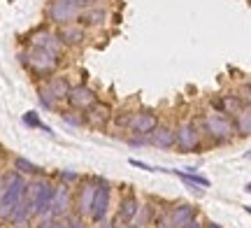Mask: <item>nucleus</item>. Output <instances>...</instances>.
<instances>
[{
	"instance_id": "21",
	"label": "nucleus",
	"mask_w": 251,
	"mask_h": 228,
	"mask_svg": "<svg viewBox=\"0 0 251 228\" xmlns=\"http://www.w3.org/2000/svg\"><path fill=\"white\" fill-rule=\"evenodd\" d=\"M14 170H17L19 175H42V168L35 163H30L24 156H17V158H14Z\"/></svg>"
},
{
	"instance_id": "17",
	"label": "nucleus",
	"mask_w": 251,
	"mask_h": 228,
	"mask_svg": "<svg viewBox=\"0 0 251 228\" xmlns=\"http://www.w3.org/2000/svg\"><path fill=\"white\" fill-rule=\"evenodd\" d=\"M140 214V201L135 196H124L121 203H119V212H117V219H114V226L119 228L121 221L126 224H133V219Z\"/></svg>"
},
{
	"instance_id": "33",
	"label": "nucleus",
	"mask_w": 251,
	"mask_h": 228,
	"mask_svg": "<svg viewBox=\"0 0 251 228\" xmlns=\"http://www.w3.org/2000/svg\"><path fill=\"white\" fill-rule=\"evenodd\" d=\"M158 228H172V226H170V221L165 219V221H161V224H158Z\"/></svg>"
},
{
	"instance_id": "15",
	"label": "nucleus",
	"mask_w": 251,
	"mask_h": 228,
	"mask_svg": "<svg viewBox=\"0 0 251 228\" xmlns=\"http://www.w3.org/2000/svg\"><path fill=\"white\" fill-rule=\"evenodd\" d=\"M198 210L188 203H181V205H175L168 214V221H170L172 228H186L191 221H196Z\"/></svg>"
},
{
	"instance_id": "30",
	"label": "nucleus",
	"mask_w": 251,
	"mask_h": 228,
	"mask_svg": "<svg viewBox=\"0 0 251 228\" xmlns=\"http://www.w3.org/2000/svg\"><path fill=\"white\" fill-rule=\"evenodd\" d=\"M84 7H93V5H98V2H102V0H79Z\"/></svg>"
},
{
	"instance_id": "2",
	"label": "nucleus",
	"mask_w": 251,
	"mask_h": 228,
	"mask_svg": "<svg viewBox=\"0 0 251 228\" xmlns=\"http://www.w3.org/2000/svg\"><path fill=\"white\" fill-rule=\"evenodd\" d=\"M198 124H200V130H202V137H209L216 145H226V142H230L237 135L233 117H228V114L209 112V114H202L198 119Z\"/></svg>"
},
{
	"instance_id": "9",
	"label": "nucleus",
	"mask_w": 251,
	"mask_h": 228,
	"mask_svg": "<svg viewBox=\"0 0 251 228\" xmlns=\"http://www.w3.org/2000/svg\"><path fill=\"white\" fill-rule=\"evenodd\" d=\"M65 102H68L75 112H89L91 107L98 102V93L93 91L91 86H86V84H77V86L70 89Z\"/></svg>"
},
{
	"instance_id": "34",
	"label": "nucleus",
	"mask_w": 251,
	"mask_h": 228,
	"mask_svg": "<svg viewBox=\"0 0 251 228\" xmlns=\"http://www.w3.org/2000/svg\"><path fill=\"white\" fill-rule=\"evenodd\" d=\"M100 228H117V226H114V221H109V224H100Z\"/></svg>"
},
{
	"instance_id": "4",
	"label": "nucleus",
	"mask_w": 251,
	"mask_h": 228,
	"mask_svg": "<svg viewBox=\"0 0 251 228\" xmlns=\"http://www.w3.org/2000/svg\"><path fill=\"white\" fill-rule=\"evenodd\" d=\"M19 58H21V63L26 65L35 77H42V79L54 77L56 70H58V65H61V58H58V56L49 54L45 49H37V47H28V51L19 54Z\"/></svg>"
},
{
	"instance_id": "11",
	"label": "nucleus",
	"mask_w": 251,
	"mask_h": 228,
	"mask_svg": "<svg viewBox=\"0 0 251 228\" xmlns=\"http://www.w3.org/2000/svg\"><path fill=\"white\" fill-rule=\"evenodd\" d=\"M72 210H75V196H72L70 186H65V184H58V186H56L54 203H51V217L65 219V217H68Z\"/></svg>"
},
{
	"instance_id": "25",
	"label": "nucleus",
	"mask_w": 251,
	"mask_h": 228,
	"mask_svg": "<svg viewBox=\"0 0 251 228\" xmlns=\"http://www.w3.org/2000/svg\"><path fill=\"white\" fill-rule=\"evenodd\" d=\"M237 98L242 101L244 107H251V82H244L240 89H237Z\"/></svg>"
},
{
	"instance_id": "5",
	"label": "nucleus",
	"mask_w": 251,
	"mask_h": 228,
	"mask_svg": "<svg viewBox=\"0 0 251 228\" xmlns=\"http://www.w3.org/2000/svg\"><path fill=\"white\" fill-rule=\"evenodd\" d=\"M175 137H177V149L184 152V154H191V152H198L202 147V130H200V124L198 119H184L175 126Z\"/></svg>"
},
{
	"instance_id": "29",
	"label": "nucleus",
	"mask_w": 251,
	"mask_h": 228,
	"mask_svg": "<svg viewBox=\"0 0 251 228\" xmlns=\"http://www.w3.org/2000/svg\"><path fill=\"white\" fill-rule=\"evenodd\" d=\"M68 228H86V224L81 217H72V219H68Z\"/></svg>"
},
{
	"instance_id": "23",
	"label": "nucleus",
	"mask_w": 251,
	"mask_h": 228,
	"mask_svg": "<svg viewBox=\"0 0 251 228\" xmlns=\"http://www.w3.org/2000/svg\"><path fill=\"white\" fill-rule=\"evenodd\" d=\"M35 228H68V217H65V219H58V217H47V219H42Z\"/></svg>"
},
{
	"instance_id": "36",
	"label": "nucleus",
	"mask_w": 251,
	"mask_h": 228,
	"mask_svg": "<svg viewBox=\"0 0 251 228\" xmlns=\"http://www.w3.org/2000/svg\"><path fill=\"white\" fill-rule=\"evenodd\" d=\"M2 189H5V184H2V179H0V198H2Z\"/></svg>"
},
{
	"instance_id": "38",
	"label": "nucleus",
	"mask_w": 251,
	"mask_h": 228,
	"mask_svg": "<svg viewBox=\"0 0 251 228\" xmlns=\"http://www.w3.org/2000/svg\"><path fill=\"white\" fill-rule=\"evenodd\" d=\"M128 228H140V226L137 224H128Z\"/></svg>"
},
{
	"instance_id": "13",
	"label": "nucleus",
	"mask_w": 251,
	"mask_h": 228,
	"mask_svg": "<svg viewBox=\"0 0 251 228\" xmlns=\"http://www.w3.org/2000/svg\"><path fill=\"white\" fill-rule=\"evenodd\" d=\"M56 33L61 37V42L65 47H79L86 42V28L79 21H70V24H63L56 28Z\"/></svg>"
},
{
	"instance_id": "24",
	"label": "nucleus",
	"mask_w": 251,
	"mask_h": 228,
	"mask_svg": "<svg viewBox=\"0 0 251 228\" xmlns=\"http://www.w3.org/2000/svg\"><path fill=\"white\" fill-rule=\"evenodd\" d=\"M24 124H26L28 128H40V130L45 128V124H42V119H40L37 112H26V114H24Z\"/></svg>"
},
{
	"instance_id": "7",
	"label": "nucleus",
	"mask_w": 251,
	"mask_h": 228,
	"mask_svg": "<svg viewBox=\"0 0 251 228\" xmlns=\"http://www.w3.org/2000/svg\"><path fill=\"white\" fill-rule=\"evenodd\" d=\"M98 179L100 177H93V179H81L77 191H75V214L86 219L91 217V210H93V198H96V189H98Z\"/></svg>"
},
{
	"instance_id": "12",
	"label": "nucleus",
	"mask_w": 251,
	"mask_h": 228,
	"mask_svg": "<svg viewBox=\"0 0 251 228\" xmlns=\"http://www.w3.org/2000/svg\"><path fill=\"white\" fill-rule=\"evenodd\" d=\"M109 198H112L109 184H105L102 179H98V189H96V198H93V210H91V219L96 221V224H100V221L107 217Z\"/></svg>"
},
{
	"instance_id": "28",
	"label": "nucleus",
	"mask_w": 251,
	"mask_h": 228,
	"mask_svg": "<svg viewBox=\"0 0 251 228\" xmlns=\"http://www.w3.org/2000/svg\"><path fill=\"white\" fill-rule=\"evenodd\" d=\"M58 177H61V182L65 184V186H68V184H79L81 182L79 175H77V173H68V170H65V173H61Z\"/></svg>"
},
{
	"instance_id": "6",
	"label": "nucleus",
	"mask_w": 251,
	"mask_h": 228,
	"mask_svg": "<svg viewBox=\"0 0 251 228\" xmlns=\"http://www.w3.org/2000/svg\"><path fill=\"white\" fill-rule=\"evenodd\" d=\"M84 9L86 7L79 0H51L49 7H47V17L51 24L63 26V24H70V21H79Z\"/></svg>"
},
{
	"instance_id": "27",
	"label": "nucleus",
	"mask_w": 251,
	"mask_h": 228,
	"mask_svg": "<svg viewBox=\"0 0 251 228\" xmlns=\"http://www.w3.org/2000/svg\"><path fill=\"white\" fill-rule=\"evenodd\" d=\"M130 119H133V112H119V114H114V124L119 128H128L130 126Z\"/></svg>"
},
{
	"instance_id": "1",
	"label": "nucleus",
	"mask_w": 251,
	"mask_h": 228,
	"mask_svg": "<svg viewBox=\"0 0 251 228\" xmlns=\"http://www.w3.org/2000/svg\"><path fill=\"white\" fill-rule=\"evenodd\" d=\"M56 186L58 184L49 182V179H35V182H28L26 186V201L30 205V210L35 217L47 219L51 217V203L56 196Z\"/></svg>"
},
{
	"instance_id": "3",
	"label": "nucleus",
	"mask_w": 251,
	"mask_h": 228,
	"mask_svg": "<svg viewBox=\"0 0 251 228\" xmlns=\"http://www.w3.org/2000/svg\"><path fill=\"white\" fill-rule=\"evenodd\" d=\"M28 182L24 179V175H19L17 170L5 177V189H2V198H0V221H9V217L14 214L24 196H26Z\"/></svg>"
},
{
	"instance_id": "18",
	"label": "nucleus",
	"mask_w": 251,
	"mask_h": 228,
	"mask_svg": "<svg viewBox=\"0 0 251 228\" xmlns=\"http://www.w3.org/2000/svg\"><path fill=\"white\" fill-rule=\"evenodd\" d=\"M51 98H54L56 102H63V101H68V93H70V82L65 79V77H58V75H54V77H49L45 82V86H42Z\"/></svg>"
},
{
	"instance_id": "37",
	"label": "nucleus",
	"mask_w": 251,
	"mask_h": 228,
	"mask_svg": "<svg viewBox=\"0 0 251 228\" xmlns=\"http://www.w3.org/2000/svg\"><path fill=\"white\" fill-rule=\"evenodd\" d=\"M244 210H247V212H249V214H251V205H244Z\"/></svg>"
},
{
	"instance_id": "32",
	"label": "nucleus",
	"mask_w": 251,
	"mask_h": 228,
	"mask_svg": "<svg viewBox=\"0 0 251 228\" xmlns=\"http://www.w3.org/2000/svg\"><path fill=\"white\" fill-rule=\"evenodd\" d=\"M186 228H202V226H200V221H198V219H196V221H191V224H188V226H186Z\"/></svg>"
},
{
	"instance_id": "22",
	"label": "nucleus",
	"mask_w": 251,
	"mask_h": 228,
	"mask_svg": "<svg viewBox=\"0 0 251 228\" xmlns=\"http://www.w3.org/2000/svg\"><path fill=\"white\" fill-rule=\"evenodd\" d=\"M63 121L68 124V126H75V128H81L86 126V119H84V114H79V112H63Z\"/></svg>"
},
{
	"instance_id": "39",
	"label": "nucleus",
	"mask_w": 251,
	"mask_h": 228,
	"mask_svg": "<svg viewBox=\"0 0 251 228\" xmlns=\"http://www.w3.org/2000/svg\"><path fill=\"white\" fill-rule=\"evenodd\" d=\"M244 156H247V158H251V152H249V154H244Z\"/></svg>"
},
{
	"instance_id": "20",
	"label": "nucleus",
	"mask_w": 251,
	"mask_h": 228,
	"mask_svg": "<svg viewBox=\"0 0 251 228\" xmlns=\"http://www.w3.org/2000/svg\"><path fill=\"white\" fill-rule=\"evenodd\" d=\"M84 26H102L105 21H107V12L102 7H86L84 9V14H81V19H79Z\"/></svg>"
},
{
	"instance_id": "19",
	"label": "nucleus",
	"mask_w": 251,
	"mask_h": 228,
	"mask_svg": "<svg viewBox=\"0 0 251 228\" xmlns=\"http://www.w3.org/2000/svg\"><path fill=\"white\" fill-rule=\"evenodd\" d=\"M233 124H235V133L240 137H249L251 135V107H242L233 117Z\"/></svg>"
},
{
	"instance_id": "10",
	"label": "nucleus",
	"mask_w": 251,
	"mask_h": 228,
	"mask_svg": "<svg viewBox=\"0 0 251 228\" xmlns=\"http://www.w3.org/2000/svg\"><path fill=\"white\" fill-rule=\"evenodd\" d=\"M158 124H161V119H158V114H156V112L140 110V112H133V119H130V126H128V130H130L133 135L147 137V135H151L153 130L158 128Z\"/></svg>"
},
{
	"instance_id": "8",
	"label": "nucleus",
	"mask_w": 251,
	"mask_h": 228,
	"mask_svg": "<svg viewBox=\"0 0 251 228\" xmlns=\"http://www.w3.org/2000/svg\"><path fill=\"white\" fill-rule=\"evenodd\" d=\"M30 47H37V49H45L49 54H54L61 58L63 51H65V45L61 42V37L56 30H49V28H37L30 33Z\"/></svg>"
},
{
	"instance_id": "26",
	"label": "nucleus",
	"mask_w": 251,
	"mask_h": 228,
	"mask_svg": "<svg viewBox=\"0 0 251 228\" xmlns=\"http://www.w3.org/2000/svg\"><path fill=\"white\" fill-rule=\"evenodd\" d=\"M37 96H40V102H42V107H47V110H56V107H58V102H56L54 98H51V96H49V93L42 89V86H40Z\"/></svg>"
},
{
	"instance_id": "40",
	"label": "nucleus",
	"mask_w": 251,
	"mask_h": 228,
	"mask_svg": "<svg viewBox=\"0 0 251 228\" xmlns=\"http://www.w3.org/2000/svg\"><path fill=\"white\" fill-rule=\"evenodd\" d=\"M9 2H14V0H9Z\"/></svg>"
},
{
	"instance_id": "35",
	"label": "nucleus",
	"mask_w": 251,
	"mask_h": 228,
	"mask_svg": "<svg viewBox=\"0 0 251 228\" xmlns=\"http://www.w3.org/2000/svg\"><path fill=\"white\" fill-rule=\"evenodd\" d=\"M244 191H247V193H251V182H249V184H244Z\"/></svg>"
},
{
	"instance_id": "31",
	"label": "nucleus",
	"mask_w": 251,
	"mask_h": 228,
	"mask_svg": "<svg viewBox=\"0 0 251 228\" xmlns=\"http://www.w3.org/2000/svg\"><path fill=\"white\" fill-rule=\"evenodd\" d=\"M202 228H224V226H219L216 221H205V226H202Z\"/></svg>"
},
{
	"instance_id": "16",
	"label": "nucleus",
	"mask_w": 251,
	"mask_h": 228,
	"mask_svg": "<svg viewBox=\"0 0 251 228\" xmlns=\"http://www.w3.org/2000/svg\"><path fill=\"white\" fill-rule=\"evenodd\" d=\"M149 145L158 147V149H172L177 145V137H175V126L168 124H158V128L149 135Z\"/></svg>"
},
{
	"instance_id": "14",
	"label": "nucleus",
	"mask_w": 251,
	"mask_h": 228,
	"mask_svg": "<svg viewBox=\"0 0 251 228\" xmlns=\"http://www.w3.org/2000/svg\"><path fill=\"white\" fill-rule=\"evenodd\" d=\"M84 119H86V124L89 126H93V128H105L114 119V110L109 107L107 102H96L93 107H91L86 114H84Z\"/></svg>"
}]
</instances>
